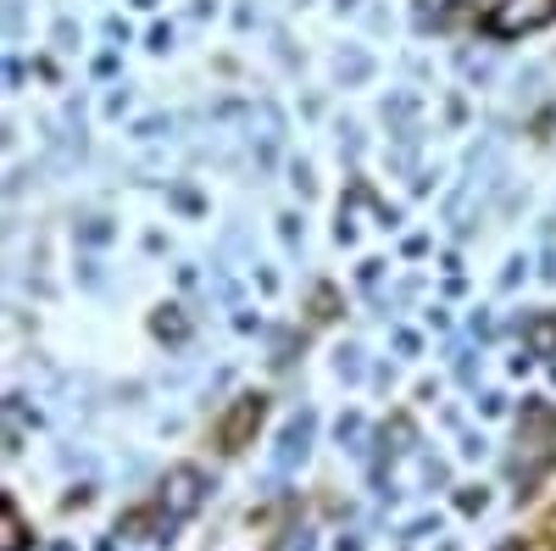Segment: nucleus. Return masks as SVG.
I'll return each mask as SVG.
<instances>
[{"label":"nucleus","instance_id":"1","mask_svg":"<svg viewBox=\"0 0 556 551\" xmlns=\"http://www.w3.org/2000/svg\"><path fill=\"white\" fill-rule=\"evenodd\" d=\"M201 496H206V474H195V468H173V474L162 479V496H156V518L173 529L178 518H190V513L201 508Z\"/></svg>","mask_w":556,"mask_h":551},{"label":"nucleus","instance_id":"2","mask_svg":"<svg viewBox=\"0 0 556 551\" xmlns=\"http://www.w3.org/2000/svg\"><path fill=\"white\" fill-rule=\"evenodd\" d=\"M256 412H262V401H256V396H245V401H240V412H228V424H223V435H217V440H223V446H245V440H251V429H256Z\"/></svg>","mask_w":556,"mask_h":551},{"label":"nucleus","instance_id":"3","mask_svg":"<svg viewBox=\"0 0 556 551\" xmlns=\"http://www.w3.org/2000/svg\"><path fill=\"white\" fill-rule=\"evenodd\" d=\"M0 546H7V551H23V546H28V529H23V518L12 513V501H7V518H0Z\"/></svg>","mask_w":556,"mask_h":551},{"label":"nucleus","instance_id":"4","mask_svg":"<svg viewBox=\"0 0 556 551\" xmlns=\"http://www.w3.org/2000/svg\"><path fill=\"white\" fill-rule=\"evenodd\" d=\"M156 324H162V340H178V312H162Z\"/></svg>","mask_w":556,"mask_h":551},{"label":"nucleus","instance_id":"5","mask_svg":"<svg viewBox=\"0 0 556 551\" xmlns=\"http://www.w3.org/2000/svg\"><path fill=\"white\" fill-rule=\"evenodd\" d=\"M518 551H556L551 540H529V546H518Z\"/></svg>","mask_w":556,"mask_h":551}]
</instances>
